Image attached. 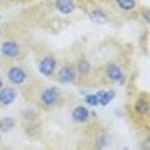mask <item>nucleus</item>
I'll use <instances>...</instances> for the list:
<instances>
[{"label": "nucleus", "mask_w": 150, "mask_h": 150, "mask_svg": "<svg viewBox=\"0 0 150 150\" xmlns=\"http://www.w3.org/2000/svg\"><path fill=\"white\" fill-rule=\"evenodd\" d=\"M40 100H42L43 105H47V107H54L55 103L60 102V92L57 90L55 87H47V88L40 93Z\"/></svg>", "instance_id": "1"}, {"label": "nucleus", "mask_w": 150, "mask_h": 150, "mask_svg": "<svg viewBox=\"0 0 150 150\" xmlns=\"http://www.w3.org/2000/svg\"><path fill=\"white\" fill-rule=\"evenodd\" d=\"M55 69H57V59H55L54 55H45V57L40 60V64H38L40 74L45 75V77H52Z\"/></svg>", "instance_id": "2"}, {"label": "nucleus", "mask_w": 150, "mask_h": 150, "mask_svg": "<svg viewBox=\"0 0 150 150\" xmlns=\"http://www.w3.org/2000/svg\"><path fill=\"white\" fill-rule=\"evenodd\" d=\"M0 52H2L4 57L17 59L18 54H20V45H18V42H15V40H5V42L2 43V47H0Z\"/></svg>", "instance_id": "3"}, {"label": "nucleus", "mask_w": 150, "mask_h": 150, "mask_svg": "<svg viewBox=\"0 0 150 150\" xmlns=\"http://www.w3.org/2000/svg\"><path fill=\"white\" fill-rule=\"evenodd\" d=\"M7 77H8L10 83H13V85H22L23 82L27 80V72L22 69V67H10L8 72H7Z\"/></svg>", "instance_id": "4"}, {"label": "nucleus", "mask_w": 150, "mask_h": 150, "mask_svg": "<svg viewBox=\"0 0 150 150\" xmlns=\"http://www.w3.org/2000/svg\"><path fill=\"white\" fill-rule=\"evenodd\" d=\"M75 77H77V70H75V67H72V65H64V67L59 70V75H57L59 82H62V83H70V82H74Z\"/></svg>", "instance_id": "5"}, {"label": "nucleus", "mask_w": 150, "mask_h": 150, "mask_svg": "<svg viewBox=\"0 0 150 150\" xmlns=\"http://www.w3.org/2000/svg\"><path fill=\"white\" fill-rule=\"evenodd\" d=\"M105 74H107V77H108L112 82H118L120 85L125 82L123 72H122V69H120L117 64H108V65H107V70H105Z\"/></svg>", "instance_id": "6"}, {"label": "nucleus", "mask_w": 150, "mask_h": 150, "mask_svg": "<svg viewBox=\"0 0 150 150\" xmlns=\"http://www.w3.org/2000/svg\"><path fill=\"white\" fill-rule=\"evenodd\" d=\"M17 97L15 88H10V87H2L0 88V103L2 105H10Z\"/></svg>", "instance_id": "7"}, {"label": "nucleus", "mask_w": 150, "mask_h": 150, "mask_svg": "<svg viewBox=\"0 0 150 150\" xmlns=\"http://www.w3.org/2000/svg\"><path fill=\"white\" fill-rule=\"evenodd\" d=\"M55 7L60 13L64 15H69L75 10V2L74 0H55Z\"/></svg>", "instance_id": "8"}, {"label": "nucleus", "mask_w": 150, "mask_h": 150, "mask_svg": "<svg viewBox=\"0 0 150 150\" xmlns=\"http://www.w3.org/2000/svg\"><path fill=\"white\" fill-rule=\"evenodd\" d=\"M97 95V100H98V105H107L113 100V97H115V92L113 90H100L95 93Z\"/></svg>", "instance_id": "9"}, {"label": "nucleus", "mask_w": 150, "mask_h": 150, "mask_svg": "<svg viewBox=\"0 0 150 150\" xmlns=\"http://www.w3.org/2000/svg\"><path fill=\"white\" fill-rule=\"evenodd\" d=\"M88 17H90L92 22H95V23H105L107 22V13L102 10V8H92L88 12Z\"/></svg>", "instance_id": "10"}, {"label": "nucleus", "mask_w": 150, "mask_h": 150, "mask_svg": "<svg viewBox=\"0 0 150 150\" xmlns=\"http://www.w3.org/2000/svg\"><path fill=\"white\" fill-rule=\"evenodd\" d=\"M88 110L85 107H75L74 112H72V117H74L75 122H85L87 118H88Z\"/></svg>", "instance_id": "11"}, {"label": "nucleus", "mask_w": 150, "mask_h": 150, "mask_svg": "<svg viewBox=\"0 0 150 150\" xmlns=\"http://www.w3.org/2000/svg\"><path fill=\"white\" fill-rule=\"evenodd\" d=\"M115 4H117L118 8H122V10H134L135 5H137V2L135 0H115Z\"/></svg>", "instance_id": "12"}, {"label": "nucleus", "mask_w": 150, "mask_h": 150, "mask_svg": "<svg viewBox=\"0 0 150 150\" xmlns=\"http://www.w3.org/2000/svg\"><path fill=\"white\" fill-rule=\"evenodd\" d=\"M147 110H149V102L145 98H139L137 103H135V112L144 115V113H147Z\"/></svg>", "instance_id": "13"}, {"label": "nucleus", "mask_w": 150, "mask_h": 150, "mask_svg": "<svg viewBox=\"0 0 150 150\" xmlns=\"http://www.w3.org/2000/svg\"><path fill=\"white\" fill-rule=\"evenodd\" d=\"M77 72H80L82 75H87L90 72V62H87L85 59H80L79 60V64H77Z\"/></svg>", "instance_id": "14"}, {"label": "nucleus", "mask_w": 150, "mask_h": 150, "mask_svg": "<svg viewBox=\"0 0 150 150\" xmlns=\"http://www.w3.org/2000/svg\"><path fill=\"white\" fill-rule=\"evenodd\" d=\"M12 127H13V118L7 117V118H2L0 120V132H8Z\"/></svg>", "instance_id": "15"}, {"label": "nucleus", "mask_w": 150, "mask_h": 150, "mask_svg": "<svg viewBox=\"0 0 150 150\" xmlns=\"http://www.w3.org/2000/svg\"><path fill=\"white\" fill-rule=\"evenodd\" d=\"M85 103H87V105H90V107H95V105H98V100H97V95H95V93H88V95L85 97Z\"/></svg>", "instance_id": "16"}, {"label": "nucleus", "mask_w": 150, "mask_h": 150, "mask_svg": "<svg viewBox=\"0 0 150 150\" xmlns=\"http://www.w3.org/2000/svg\"><path fill=\"white\" fill-rule=\"evenodd\" d=\"M2 87H4V82H2V79H0V88H2Z\"/></svg>", "instance_id": "17"}, {"label": "nucleus", "mask_w": 150, "mask_h": 150, "mask_svg": "<svg viewBox=\"0 0 150 150\" xmlns=\"http://www.w3.org/2000/svg\"><path fill=\"white\" fill-rule=\"evenodd\" d=\"M0 35H2V28H0Z\"/></svg>", "instance_id": "18"}]
</instances>
